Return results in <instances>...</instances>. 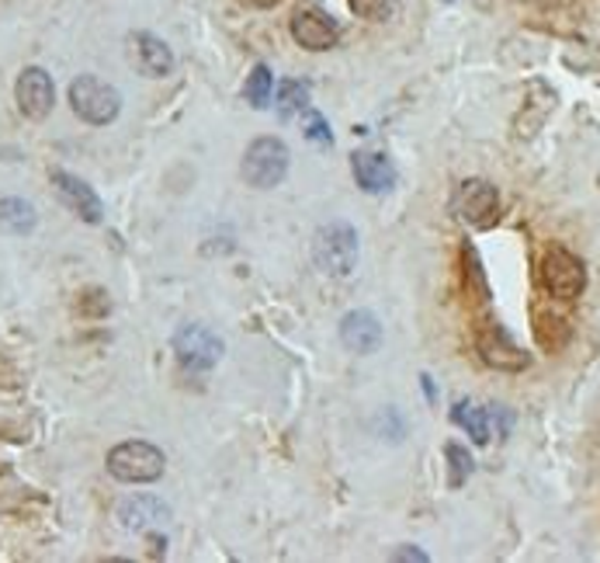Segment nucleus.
Returning a JSON list of instances; mask_svg holds the SVG:
<instances>
[{
    "label": "nucleus",
    "instance_id": "4",
    "mask_svg": "<svg viewBox=\"0 0 600 563\" xmlns=\"http://www.w3.org/2000/svg\"><path fill=\"white\" fill-rule=\"evenodd\" d=\"M288 160H292V153H288L281 139L260 136L247 147L239 171H244L247 184H254V188H278L288 174Z\"/></svg>",
    "mask_w": 600,
    "mask_h": 563
},
{
    "label": "nucleus",
    "instance_id": "22",
    "mask_svg": "<svg viewBox=\"0 0 600 563\" xmlns=\"http://www.w3.org/2000/svg\"><path fill=\"white\" fill-rule=\"evenodd\" d=\"M271 87H275V77H271V70L257 63L254 66V74L247 77V87H244V98L254 105V108H268L271 102Z\"/></svg>",
    "mask_w": 600,
    "mask_h": 563
},
{
    "label": "nucleus",
    "instance_id": "21",
    "mask_svg": "<svg viewBox=\"0 0 600 563\" xmlns=\"http://www.w3.org/2000/svg\"><path fill=\"white\" fill-rule=\"evenodd\" d=\"M444 459H448V487L459 490L469 480V474H472V456H469L465 445L448 442L444 445Z\"/></svg>",
    "mask_w": 600,
    "mask_h": 563
},
{
    "label": "nucleus",
    "instance_id": "8",
    "mask_svg": "<svg viewBox=\"0 0 600 563\" xmlns=\"http://www.w3.org/2000/svg\"><path fill=\"white\" fill-rule=\"evenodd\" d=\"M454 209H459V216L469 226L490 230L500 216V195L486 178H469V181H462L459 195H454Z\"/></svg>",
    "mask_w": 600,
    "mask_h": 563
},
{
    "label": "nucleus",
    "instance_id": "19",
    "mask_svg": "<svg viewBox=\"0 0 600 563\" xmlns=\"http://www.w3.org/2000/svg\"><path fill=\"white\" fill-rule=\"evenodd\" d=\"M462 268H465V293H469L475 302H490V282H486L483 262H479L475 247H469V244H465V251H462Z\"/></svg>",
    "mask_w": 600,
    "mask_h": 563
},
{
    "label": "nucleus",
    "instance_id": "12",
    "mask_svg": "<svg viewBox=\"0 0 600 563\" xmlns=\"http://www.w3.org/2000/svg\"><path fill=\"white\" fill-rule=\"evenodd\" d=\"M167 519H171V508L150 495H136L118 504V522L129 532H157L167 525Z\"/></svg>",
    "mask_w": 600,
    "mask_h": 563
},
{
    "label": "nucleus",
    "instance_id": "1",
    "mask_svg": "<svg viewBox=\"0 0 600 563\" xmlns=\"http://www.w3.org/2000/svg\"><path fill=\"white\" fill-rule=\"evenodd\" d=\"M313 262L333 278H347L357 268V230L344 220L323 223L313 237Z\"/></svg>",
    "mask_w": 600,
    "mask_h": 563
},
{
    "label": "nucleus",
    "instance_id": "24",
    "mask_svg": "<svg viewBox=\"0 0 600 563\" xmlns=\"http://www.w3.org/2000/svg\"><path fill=\"white\" fill-rule=\"evenodd\" d=\"M306 136L313 139V144H323V147H326V144H333V132H330L326 119H323L320 111H313V108L306 111Z\"/></svg>",
    "mask_w": 600,
    "mask_h": 563
},
{
    "label": "nucleus",
    "instance_id": "11",
    "mask_svg": "<svg viewBox=\"0 0 600 563\" xmlns=\"http://www.w3.org/2000/svg\"><path fill=\"white\" fill-rule=\"evenodd\" d=\"M292 39L309 53H326L338 45V25L317 8H302L292 14Z\"/></svg>",
    "mask_w": 600,
    "mask_h": 563
},
{
    "label": "nucleus",
    "instance_id": "3",
    "mask_svg": "<svg viewBox=\"0 0 600 563\" xmlns=\"http://www.w3.org/2000/svg\"><path fill=\"white\" fill-rule=\"evenodd\" d=\"M69 108L90 126H108L118 119V111H122V94H118L111 84L84 74L69 84Z\"/></svg>",
    "mask_w": 600,
    "mask_h": 563
},
{
    "label": "nucleus",
    "instance_id": "16",
    "mask_svg": "<svg viewBox=\"0 0 600 563\" xmlns=\"http://www.w3.org/2000/svg\"><path fill=\"white\" fill-rule=\"evenodd\" d=\"M532 331H535V341L545 348V351H562L572 338V323L556 314L551 307H535L532 314Z\"/></svg>",
    "mask_w": 600,
    "mask_h": 563
},
{
    "label": "nucleus",
    "instance_id": "18",
    "mask_svg": "<svg viewBox=\"0 0 600 563\" xmlns=\"http://www.w3.org/2000/svg\"><path fill=\"white\" fill-rule=\"evenodd\" d=\"M275 108H278L281 119H296V115H306L309 111V87L299 84V81H285L278 87Z\"/></svg>",
    "mask_w": 600,
    "mask_h": 563
},
{
    "label": "nucleus",
    "instance_id": "2",
    "mask_svg": "<svg viewBox=\"0 0 600 563\" xmlns=\"http://www.w3.org/2000/svg\"><path fill=\"white\" fill-rule=\"evenodd\" d=\"M163 453L150 442H122L108 453V474L122 484H153L163 477Z\"/></svg>",
    "mask_w": 600,
    "mask_h": 563
},
{
    "label": "nucleus",
    "instance_id": "14",
    "mask_svg": "<svg viewBox=\"0 0 600 563\" xmlns=\"http://www.w3.org/2000/svg\"><path fill=\"white\" fill-rule=\"evenodd\" d=\"M351 171H354V181L362 184L368 195H382V192H389V188L396 184V168L389 163V157L375 153V150L354 153Z\"/></svg>",
    "mask_w": 600,
    "mask_h": 563
},
{
    "label": "nucleus",
    "instance_id": "25",
    "mask_svg": "<svg viewBox=\"0 0 600 563\" xmlns=\"http://www.w3.org/2000/svg\"><path fill=\"white\" fill-rule=\"evenodd\" d=\"M393 560H417V563H424V560H427V553H424V550H396V553H393Z\"/></svg>",
    "mask_w": 600,
    "mask_h": 563
},
{
    "label": "nucleus",
    "instance_id": "5",
    "mask_svg": "<svg viewBox=\"0 0 600 563\" xmlns=\"http://www.w3.org/2000/svg\"><path fill=\"white\" fill-rule=\"evenodd\" d=\"M475 351L490 369L496 372H524L532 365V355L503 331L496 320H479L475 323Z\"/></svg>",
    "mask_w": 600,
    "mask_h": 563
},
{
    "label": "nucleus",
    "instance_id": "7",
    "mask_svg": "<svg viewBox=\"0 0 600 563\" xmlns=\"http://www.w3.org/2000/svg\"><path fill=\"white\" fill-rule=\"evenodd\" d=\"M223 351H226L223 338L208 331L205 323H188L174 334V355L191 372H208L212 365H219Z\"/></svg>",
    "mask_w": 600,
    "mask_h": 563
},
{
    "label": "nucleus",
    "instance_id": "17",
    "mask_svg": "<svg viewBox=\"0 0 600 563\" xmlns=\"http://www.w3.org/2000/svg\"><path fill=\"white\" fill-rule=\"evenodd\" d=\"M39 223L32 202L25 199H0V230L4 233H14V237H25V233H32Z\"/></svg>",
    "mask_w": 600,
    "mask_h": 563
},
{
    "label": "nucleus",
    "instance_id": "10",
    "mask_svg": "<svg viewBox=\"0 0 600 563\" xmlns=\"http://www.w3.org/2000/svg\"><path fill=\"white\" fill-rule=\"evenodd\" d=\"M50 181H53L56 195L63 199V205L69 209V213H77L84 223H101L105 220V205H101L98 195H94V188L87 181H81L77 174H69V171H53Z\"/></svg>",
    "mask_w": 600,
    "mask_h": 563
},
{
    "label": "nucleus",
    "instance_id": "13",
    "mask_svg": "<svg viewBox=\"0 0 600 563\" xmlns=\"http://www.w3.org/2000/svg\"><path fill=\"white\" fill-rule=\"evenodd\" d=\"M129 45H132V63L142 77H167L174 70V53L163 39L150 32H136Z\"/></svg>",
    "mask_w": 600,
    "mask_h": 563
},
{
    "label": "nucleus",
    "instance_id": "9",
    "mask_svg": "<svg viewBox=\"0 0 600 563\" xmlns=\"http://www.w3.org/2000/svg\"><path fill=\"white\" fill-rule=\"evenodd\" d=\"M14 98H18V108H21V115H25V119L42 123L45 115L53 111V105H56L53 77L45 74L42 66H25V70H21L18 84H14Z\"/></svg>",
    "mask_w": 600,
    "mask_h": 563
},
{
    "label": "nucleus",
    "instance_id": "15",
    "mask_svg": "<svg viewBox=\"0 0 600 563\" xmlns=\"http://www.w3.org/2000/svg\"><path fill=\"white\" fill-rule=\"evenodd\" d=\"M341 341L347 351H357V355H372L382 344V323L375 314L368 310H351L341 320Z\"/></svg>",
    "mask_w": 600,
    "mask_h": 563
},
{
    "label": "nucleus",
    "instance_id": "6",
    "mask_svg": "<svg viewBox=\"0 0 600 563\" xmlns=\"http://www.w3.org/2000/svg\"><path fill=\"white\" fill-rule=\"evenodd\" d=\"M542 282H545V289L556 299L572 302L576 296L587 289V268H583V262L572 251L548 247L545 257H542Z\"/></svg>",
    "mask_w": 600,
    "mask_h": 563
},
{
    "label": "nucleus",
    "instance_id": "20",
    "mask_svg": "<svg viewBox=\"0 0 600 563\" xmlns=\"http://www.w3.org/2000/svg\"><path fill=\"white\" fill-rule=\"evenodd\" d=\"M451 417H454V425H462L479 445H486L490 442V414L483 411V407H472V404H454V411H451Z\"/></svg>",
    "mask_w": 600,
    "mask_h": 563
},
{
    "label": "nucleus",
    "instance_id": "23",
    "mask_svg": "<svg viewBox=\"0 0 600 563\" xmlns=\"http://www.w3.org/2000/svg\"><path fill=\"white\" fill-rule=\"evenodd\" d=\"M354 14H362L368 21H389L399 11V0H347Z\"/></svg>",
    "mask_w": 600,
    "mask_h": 563
},
{
    "label": "nucleus",
    "instance_id": "26",
    "mask_svg": "<svg viewBox=\"0 0 600 563\" xmlns=\"http://www.w3.org/2000/svg\"><path fill=\"white\" fill-rule=\"evenodd\" d=\"M239 4L257 8V11H268V8H275V4H278V0H239Z\"/></svg>",
    "mask_w": 600,
    "mask_h": 563
}]
</instances>
